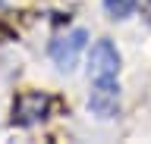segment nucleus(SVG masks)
<instances>
[{
	"label": "nucleus",
	"mask_w": 151,
	"mask_h": 144,
	"mask_svg": "<svg viewBox=\"0 0 151 144\" xmlns=\"http://www.w3.org/2000/svg\"><path fill=\"white\" fill-rule=\"evenodd\" d=\"M116 72H120V50L110 41H94L91 53H88V78L91 85H116Z\"/></svg>",
	"instance_id": "nucleus-1"
},
{
	"label": "nucleus",
	"mask_w": 151,
	"mask_h": 144,
	"mask_svg": "<svg viewBox=\"0 0 151 144\" xmlns=\"http://www.w3.org/2000/svg\"><path fill=\"white\" fill-rule=\"evenodd\" d=\"M85 41H88V35H85L82 28H73L69 35H60V38L50 41V60H54L60 69H69L76 66V60H79V53H82Z\"/></svg>",
	"instance_id": "nucleus-2"
},
{
	"label": "nucleus",
	"mask_w": 151,
	"mask_h": 144,
	"mask_svg": "<svg viewBox=\"0 0 151 144\" xmlns=\"http://www.w3.org/2000/svg\"><path fill=\"white\" fill-rule=\"evenodd\" d=\"M88 106H91L101 119L116 116V110H120V85H91Z\"/></svg>",
	"instance_id": "nucleus-3"
},
{
	"label": "nucleus",
	"mask_w": 151,
	"mask_h": 144,
	"mask_svg": "<svg viewBox=\"0 0 151 144\" xmlns=\"http://www.w3.org/2000/svg\"><path fill=\"white\" fill-rule=\"evenodd\" d=\"M47 106H50V100H47L44 94H25V97H19L16 100V122L19 125H32V122H38V119H44V113H47Z\"/></svg>",
	"instance_id": "nucleus-4"
},
{
	"label": "nucleus",
	"mask_w": 151,
	"mask_h": 144,
	"mask_svg": "<svg viewBox=\"0 0 151 144\" xmlns=\"http://www.w3.org/2000/svg\"><path fill=\"white\" fill-rule=\"evenodd\" d=\"M135 3H139V0H104V6H107V13H110V16H116V19H123V16H129V13L135 10Z\"/></svg>",
	"instance_id": "nucleus-5"
}]
</instances>
